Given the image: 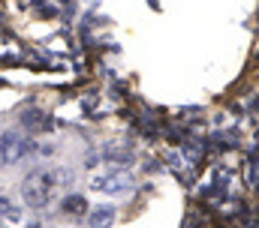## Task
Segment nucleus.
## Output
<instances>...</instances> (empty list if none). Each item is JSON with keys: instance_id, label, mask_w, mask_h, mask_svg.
I'll list each match as a JSON object with an SVG mask.
<instances>
[{"instance_id": "obj_7", "label": "nucleus", "mask_w": 259, "mask_h": 228, "mask_svg": "<svg viewBox=\"0 0 259 228\" xmlns=\"http://www.w3.org/2000/svg\"><path fill=\"white\" fill-rule=\"evenodd\" d=\"M15 216H18V210L12 207V201L6 195H0V222H12Z\"/></svg>"}, {"instance_id": "obj_5", "label": "nucleus", "mask_w": 259, "mask_h": 228, "mask_svg": "<svg viewBox=\"0 0 259 228\" xmlns=\"http://www.w3.org/2000/svg\"><path fill=\"white\" fill-rule=\"evenodd\" d=\"M21 123H24L27 129H33V132H39V129H49V126H52V120L39 111V108H27V111L21 114Z\"/></svg>"}, {"instance_id": "obj_4", "label": "nucleus", "mask_w": 259, "mask_h": 228, "mask_svg": "<svg viewBox=\"0 0 259 228\" xmlns=\"http://www.w3.org/2000/svg\"><path fill=\"white\" fill-rule=\"evenodd\" d=\"M112 222H115V207L100 204V207H91L88 210V225L91 228H109Z\"/></svg>"}, {"instance_id": "obj_2", "label": "nucleus", "mask_w": 259, "mask_h": 228, "mask_svg": "<svg viewBox=\"0 0 259 228\" xmlns=\"http://www.w3.org/2000/svg\"><path fill=\"white\" fill-rule=\"evenodd\" d=\"M30 150H33V141H30V138H24V135H18V132H3V138H0V153H3V159H6L9 165L21 162Z\"/></svg>"}, {"instance_id": "obj_8", "label": "nucleus", "mask_w": 259, "mask_h": 228, "mask_svg": "<svg viewBox=\"0 0 259 228\" xmlns=\"http://www.w3.org/2000/svg\"><path fill=\"white\" fill-rule=\"evenodd\" d=\"M3 165H6V159H3V153H0V168H3Z\"/></svg>"}, {"instance_id": "obj_3", "label": "nucleus", "mask_w": 259, "mask_h": 228, "mask_svg": "<svg viewBox=\"0 0 259 228\" xmlns=\"http://www.w3.org/2000/svg\"><path fill=\"white\" fill-rule=\"evenodd\" d=\"M127 186H133V177H130L127 171H109L106 177H97L94 180V189L109 192V195H121Z\"/></svg>"}, {"instance_id": "obj_1", "label": "nucleus", "mask_w": 259, "mask_h": 228, "mask_svg": "<svg viewBox=\"0 0 259 228\" xmlns=\"http://www.w3.org/2000/svg\"><path fill=\"white\" fill-rule=\"evenodd\" d=\"M52 183H55V180H52L49 171H33V174H27L24 183H21V198H24V204L33 207V210L46 207L49 198H52Z\"/></svg>"}, {"instance_id": "obj_6", "label": "nucleus", "mask_w": 259, "mask_h": 228, "mask_svg": "<svg viewBox=\"0 0 259 228\" xmlns=\"http://www.w3.org/2000/svg\"><path fill=\"white\" fill-rule=\"evenodd\" d=\"M61 210L69 216H81V213H88V201H84V195H66L61 201Z\"/></svg>"}]
</instances>
